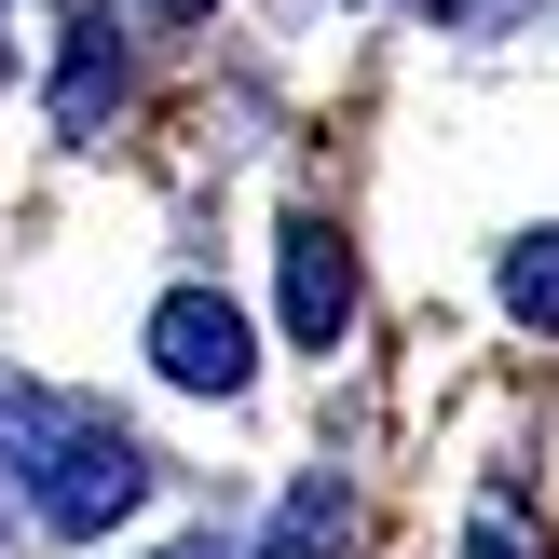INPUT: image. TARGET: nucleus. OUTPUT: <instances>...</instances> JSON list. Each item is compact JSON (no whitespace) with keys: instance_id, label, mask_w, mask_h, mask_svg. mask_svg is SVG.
Wrapping results in <instances>:
<instances>
[{"instance_id":"1a4fd4ad","label":"nucleus","mask_w":559,"mask_h":559,"mask_svg":"<svg viewBox=\"0 0 559 559\" xmlns=\"http://www.w3.org/2000/svg\"><path fill=\"white\" fill-rule=\"evenodd\" d=\"M151 559H246V546H218V533H178V546H151Z\"/></svg>"},{"instance_id":"9b49d317","label":"nucleus","mask_w":559,"mask_h":559,"mask_svg":"<svg viewBox=\"0 0 559 559\" xmlns=\"http://www.w3.org/2000/svg\"><path fill=\"white\" fill-rule=\"evenodd\" d=\"M151 14H218V0H151Z\"/></svg>"},{"instance_id":"9d476101","label":"nucleus","mask_w":559,"mask_h":559,"mask_svg":"<svg viewBox=\"0 0 559 559\" xmlns=\"http://www.w3.org/2000/svg\"><path fill=\"white\" fill-rule=\"evenodd\" d=\"M0 69H14V0H0Z\"/></svg>"},{"instance_id":"f257e3e1","label":"nucleus","mask_w":559,"mask_h":559,"mask_svg":"<svg viewBox=\"0 0 559 559\" xmlns=\"http://www.w3.org/2000/svg\"><path fill=\"white\" fill-rule=\"evenodd\" d=\"M0 464L27 478V506H41L55 546H109L136 506H151V451H136L109 409L41 396V382H14V369H0Z\"/></svg>"},{"instance_id":"6e6552de","label":"nucleus","mask_w":559,"mask_h":559,"mask_svg":"<svg viewBox=\"0 0 559 559\" xmlns=\"http://www.w3.org/2000/svg\"><path fill=\"white\" fill-rule=\"evenodd\" d=\"M424 14H437V27H478V41H491V27H533L546 0H424Z\"/></svg>"},{"instance_id":"f03ea898","label":"nucleus","mask_w":559,"mask_h":559,"mask_svg":"<svg viewBox=\"0 0 559 559\" xmlns=\"http://www.w3.org/2000/svg\"><path fill=\"white\" fill-rule=\"evenodd\" d=\"M151 369L178 382V396H246V314L218 287H164V314H151Z\"/></svg>"},{"instance_id":"423d86ee","label":"nucleus","mask_w":559,"mask_h":559,"mask_svg":"<svg viewBox=\"0 0 559 559\" xmlns=\"http://www.w3.org/2000/svg\"><path fill=\"white\" fill-rule=\"evenodd\" d=\"M328 546H342V491H328V478H300V491H287V519H273V546H260V559H328Z\"/></svg>"},{"instance_id":"20e7f679","label":"nucleus","mask_w":559,"mask_h":559,"mask_svg":"<svg viewBox=\"0 0 559 559\" xmlns=\"http://www.w3.org/2000/svg\"><path fill=\"white\" fill-rule=\"evenodd\" d=\"M109 109H123V27L82 0L69 14V69H55V136H96Z\"/></svg>"},{"instance_id":"39448f33","label":"nucleus","mask_w":559,"mask_h":559,"mask_svg":"<svg viewBox=\"0 0 559 559\" xmlns=\"http://www.w3.org/2000/svg\"><path fill=\"white\" fill-rule=\"evenodd\" d=\"M506 314L519 328H559V233H519L506 246Z\"/></svg>"},{"instance_id":"0eeeda50","label":"nucleus","mask_w":559,"mask_h":559,"mask_svg":"<svg viewBox=\"0 0 559 559\" xmlns=\"http://www.w3.org/2000/svg\"><path fill=\"white\" fill-rule=\"evenodd\" d=\"M464 559H546V546H533V506H519L506 478H491V491H478V519H464Z\"/></svg>"},{"instance_id":"7ed1b4c3","label":"nucleus","mask_w":559,"mask_h":559,"mask_svg":"<svg viewBox=\"0 0 559 559\" xmlns=\"http://www.w3.org/2000/svg\"><path fill=\"white\" fill-rule=\"evenodd\" d=\"M355 328V246L328 233V218H287V342L328 355Z\"/></svg>"}]
</instances>
